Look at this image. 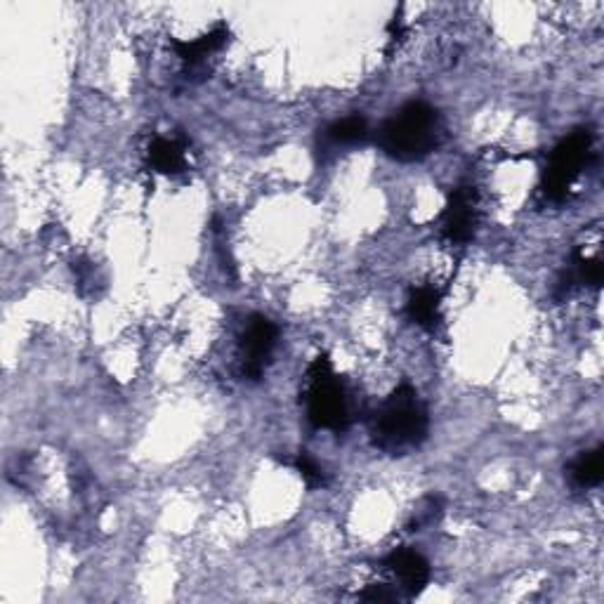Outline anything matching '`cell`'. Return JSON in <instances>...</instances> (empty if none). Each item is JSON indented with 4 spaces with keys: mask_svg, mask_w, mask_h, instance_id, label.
<instances>
[{
    "mask_svg": "<svg viewBox=\"0 0 604 604\" xmlns=\"http://www.w3.org/2000/svg\"><path fill=\"white\" fill-rule=\"evenodd\" d=\"M430 430L428 406L416 392V387L399 385L371 420L373 446L390 456H404L425 442Z\"/></svg>",
    "mask_w": 604,
    "mask_h": 604,
    "instance_id": "obj_1",
    "label": "cell"
},
{
    "mask_svg": "<svg viewBox=\"0 0 604 604\" xmlns=\"http://www.w3.org/2000/svg\"><path fill=\"white\" fill-rule=\"evenodd\" d=\"M439 116L425 102H409L383 123L378 133L380 149L390 159L409 163L432 154L439 142Z\"/></svg>",
    "mask_w": 604,
    "mask_h": 604,
    "instance_id": "obj_2",
    "label": "cell"
},
{
    "mask_svg": "<svg viewBox=\"0 0 604 604\" xmlns=\"http://www.w3.org/2000/svg\"><path fill=\"white\" fill-rule=\"evenodd\" d=\"M307 418L314 428L343 432L350 425L345 387L333 373L326 354L314 359L310 366V390H307Z\"/></svg>",
    "mask_w": 604,
    "mask_h": 604,
    "instance_id": "obj_3",
    "label": "cell"
},
{
    "mask_svg": "<svg viewBox=\"0 0 604 604\" xmlns=\"http://www.w3.org/2000/svg\"><path fill=\"white\" fill-rule=\"evenodd\" d=\"M593 161V135L590 130H574L557 144L543 173V192L550 201H562L569 194L588 163Z\"/></svg>",
    "mask_w": 604,
    "mask_h": 604,
    "instance_id": "obj_4",
    "label": "cell"
},
{
    "mask_svg": "<svg viewBox=\"0 0 604 604\" xmlns=\"http://www.w3.org/2000/svg\"><path fill=\"white\" fill-rule=\"evenodd\" d=\"M277 345V326L262 314L248 321L244 338H241V373L248 380H260L265 373L269 357Z\"/></svg>",
    "mask_w": 604,
    "mask_h": 604,
    "instance_id": "obj_5",
    "label": "cell"
},
{
    "mask_svg": "<svg viewBox=\"0 0 604 604\" xmlns=\"http://www.w3.org/2000/svg\"><path fill=\"white\" fill-rule=\"evenodd\" d=\"M477 192L475 187H456L442 215V236L449 244H468L477 229Z\"/></svg>",
    "mask_w": 604,
    "mask_h": 604,
    "instance_id": "obj_6",
    "label": "cell"
},
{
    "mask_svg": "<svg viewBox=\"0 0 604 604\" xmlns=\"http://www.w3.org/2000/svg\"><path fill=\"white\" fill-rule=\"evenodd\" d=\"M385 567L395 574L399 588L409 595H418L430 583V564L413 548L395 550L387 557Z\"/></svg>",
    "mask_w": 604,
    "mask_h": 604,
    "instance_id": "obj_7",
    "label": "cell"
},
{
    "mask_svg": "<svg viewBox=\"0 0 604 604\" xmlns=\"http://www.w3.org/2000/svg\"><path fill=\"white\" fill-rule=\"evenodd\" d=\"M406 312H409L413 324L425 328V331H435L442 321V293L432 286L413 288Z\"/></svg>",
    "mask_w": 604,
    "mask_h": 604,
    "instance_id": "obj_8",
    "label": "cell"
},
{
    "mask_svg": "<svg viewBox=\"0 0 604 604\" xmlns=\"http://www.w3.org/2000/svg\"><path fill=\"white\" fill-rule=\"evenodd\" d=\"M227 41H229V29L225 24H218L213 31H208L206 36H201L199 41H173V48L182 62L189 64V67H194V64L203 62L208 55L225 48Z\"/></svg>",
    "mask_w": 604,
    "mask_h": 604,
    "instance_id": "obj_9",
    "label": "cell"
},
{
    "mask_svg": "<svg viewBox=\"0 0 604 604\" xmlns=\"http://www.w3.org/2000/svg\"><path fill=\"white\" fill-rule=\"evenodd\" d=\"M147 156L149 166L154 168L156 173L175 175L185 168V149H182V144L175 140H166V137H156V140L149 144Z\"/></svg>",
    "mask_w": 604,
    "mask_h": 604,
    "instance_id": "obj_10",
    "label": "cell"
},
{
    "mask_svg": "<svg viewBox=\"0 0 604 604\" xmlns=\"http://www.w3.org/2000/svg\"><path fill=\"white\" fill-rule=\"evenodd\" d=\"M571 482L579 489H593L604 479V451L602 446L595 451L581 453L576 463L571 465Z\"/></svg>",
    "mask_w": 604,
    "mask_h": 604,
    "instance_id": "obj_11",
    "label": "cell"
},
{
    "mask_svg": "<svg viewBox=\"0 0 604 604\" xmlns=\"http://www.w3.org/2000/svg\"><path fill=\"white\" fill-rule=\"evenodd\" d=\"M366 135H369V123H366V118L359 114L340 118V121H336L326 130V137L333 144H357L361 140H366Z\"/></svg>",
    "mask_w": 604,
    "mask_h": 604,
    "instance_id": "obj_12",
    "label": "cell"
},
{
    "mask_svg": "<svg viewBox=\"0 0 604 604\" xmlns=\"http://www.w3.org/2000/svg\"><path fill=\"white\" fill-rule=\"evenodd\" d=\"M602 274H604V267H602L600 258H583V255H579V258H576L574 269H571V272L567 274L569 284H564V286H567V288H571V286H593V288H597L602 284Z\"/></svg>",
    "mask_w": 604,
    "mask_h": 604,
    "instance_id": "obj_13",
    "label": "cell"
},
{
    "mask_svg": "<svg viewBox=\"0 0 604 604\" xmlns=\"http://www.w3.org/2000/svg\"><path fill=\"white\" fill-rule=\"evenodd\" d=\"M293 465H295V470L300 472V477L305 479V484H307V487H310V489L326 487V475H324V470H321L319 465L314 463L312 458L307 456L305 451L298 453V458H295Z\"/></svg>",
    "mask_w": 604,
    "mask_h": 604,
    "instance_id": "obj_14",
    "label": "cell"
},
{
    "mask_svg": "<svg viewBox=\"0 0 604 604\" xmlns=\"http://www.w3.org/2000/svg\"><path fill=\"white\" fill-rule=\"evenodd\" d=\"M395 593H392L387 586H369L361 593V600L364 602H392L395 600Z\"/></svg>",
    "mask_w": 604,
    "mask_h": 604,
    "instance_id": "obj_15",
    "label": "cell"
}]
</instances>
